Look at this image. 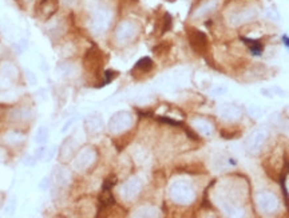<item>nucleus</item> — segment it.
<instances>
[{
	"label": "nucleus",
	"instance_id": "1",
	"mask_svg": "<svg viewBox=\"0 0 289 218\" xmlns=\"http://www.w3.org/2000/svg\"><path fill=\"white\" fill-rule=\"evenodd\" d=\"M58 10V0H39L36 4V16L43 21L48 20Z\"/></svg>",
	"mask_w": 289,
	"mask_h": 218
},
{
	"label": "nucleus",
	"instance_id": "2",
	"mask_svg": "<svg viewBox=\"0 0 289 218\" xmlns=\"http://www.w3.org/2000/svg\"><path fill=\"white\" fill-rule=\"evenodd\" d=\"M189 39L193 48H195L197 51H201L206 47V36L197 30H192V32H189Z\"/></svg>",
	"mask_w": 289,
	"mask_h": 218
},
{
	"label": "nucleus",
	"instance_id": "3",
	"mask_svg": "<svg viewBox=\"0 0 289 218\" xmlns=\"http://www.w3.org/2000/svg\"><path fill=\"white\" fill-rule=\"evenodd\" d=\"M115 202V199L113 197V194H111V191L110 190H103L102 191V194H100V197H99V205H100V209L99 210H102V209H106V207H109L111 206V205H114Z\"/></svg>",
	"mask_w": 289,
	"mask_h": 218
},
{
	"label": "nucleus",
	"instance_id": "4",
	"mask_svg": "<svg viewBox=\"0 0 289 218\" xmlns=\"http://www.w3.org/2000/svg\"><path fill=\"white\" fill-rule=\"evenodd\" d=\"M241 40H244L245 44H248L253 55H261L262 50H264V46L259 40H252V39H245V38H242Z\"/></svg>",
	"mask_w": 289,
	"mask_h": 218
},
{
	"label": "nucleus",
	"instance_id": "5",
	"mask_svg": "<svg viewBox=\"0 0 289 218\" xmlns=\"http://www.w3.org/2000/svg\"><path fill=\"white\" fill-rule=\"evenodd\" d=\"M151 68H153V60L150 59V58H143V59H141L134 67V70H139L141 72H143V74L149 72Z\"/></svg>",
	"mask_w": 289,
	"mask_h": 218
},
{
	"label": "nucleus",
	"instance_id": "6",
	"mask_svg": "<svg viewBox=\"0 0 289 218\" xmlns=\"http://www.w3.org/2000/svg\"><path fill=\"white\" fill-rule=\"evenodd\" d=\"M117 183V178L115 177H110L107 178V179L105 181V183H103V190H111V188Z\"/></svg>",
	"mask_w": 289,
	"mask_h": 218
},
{
	"label": "nucleus",
	"instance_id": "7",
	"mask_svg": "<svg viewBox=\"0 0 289 218\" xmlns=\"http://www.w3.org/2000/svg\"><path fill=\"white\" fill-rule=\"evenodd\" d=\"M163 23H165V26H163V28H162V34H165L166 31L170 28V26H171V17L169 14L165 15V19H163Z\"/></svg>",
	"mask_w": 289,
	"mask_h": 218
},
{
	"label": "nucleus",
	"instance_id": "8",
	"mask_svg": "<svg viewBox=\"0 0 289 218\" xmlns=\"http://www.w3.org/2000/svg\"><path fill=\"white\" fill-rule=\"evenodd\" d=\"M282 40H284V43H285V46H288V47H289V38H288V36H284V38H282Z\"/></svg>",
	"mask_w": 289,
	"mask_h": 218
}]
</instances>
